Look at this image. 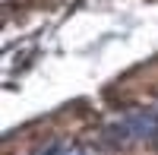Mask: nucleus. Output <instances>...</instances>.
Here are the masks:
<instances>
[{
    "mask_svg": "<svg viewBox=\"0 0 158 155\" xmlns=\"http://www.w3.org/2000/svg\"><path fill=\"white\" fill-rule=\"evenodd\" d=\"M60 155H79V152H73V149H63V152H60Z\"/></svg>",
    "mask_w": 158,
    "mask_h": 155,
    "instance_id": "obj_1",
    "label": "nucleus"
}]
</instances>
